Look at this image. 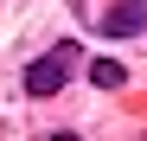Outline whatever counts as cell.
<instances>
[{
	"label": "cell",
	"instance_id": "2",
	"mask_svg": "<svg viewBox=\"0 0 147 141\" xmlns=\"http://www.w3.org/2000/svg\"><path fill=\"white\" fill-rule=\"evenodd\" d=\"M141 0H115V7L102 13V19H96V32H102V39H128V32H141Z\"/></svg>",
	"mask_w": 147,
	"mask_h": 141
},
{
	"label": "cell",
	"instance_id": "1",
	"mask_svg": "<svg viewBox=\"0 0 147 141\" xmlns=\"http://www.w3.org/2000/svg\"><path fill=\"white\" fill-rule=\"evenodd\" d=\"M64 77H70V45H58V52H45L38 64H26V90L32 96H58Z\"/></svg>",
	"mask_w": 147,
	"mask_h": 141
},
{
	"label": "cell",
	"instance_id": "3",
	"mask_svg": "<svg viewBox=\"0 0 147 141\" xmlns=\"http://www.w3.org/2000/svg\"><path fill=\"white\" fill-rule=\"evenodd\" d=\"M90 77L102 83V90H121V83H128V70H121L115 58H96V64H90Z\"/></svg>",
	"mask_w": 147,
	"mask_h": 141
}]
</instances>
